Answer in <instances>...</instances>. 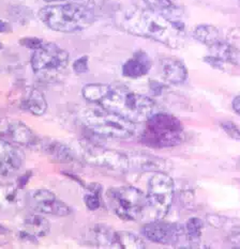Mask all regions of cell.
<instances>
[{"label": "cell", "instance_id": "obj_1", "mask_svg": "<svg viewBox=\"0 0 240 249\" xmlns=\"http://www.w3.org/2000/svg\"><path fill=\"white\" fill-rule=\"evenodd\" d=\"M86 101L117 113L134 123H145L155 115L156 103L150 97L123 87L106 84H88L81 89Z\"/></svg>", "mask_w": 240, "mask_h": 249}, {"label": "cell", "instance_id": "obj_2", "mask_svg": "<svg viewBox=\"0 0 240 249\" xmlns=\"http://www.w3.org/2000/svg\"><path fill=\"white\" fill-rule=\"evenodd\" d=\"M118 25L128 34L144 37L170 48L184 44V24H175L149 9L130 7L119 14Z\"/></svg>", "mask_w": 240, "mask_h": 249}, {"label": "cell", "instance_id": "obj_3", "mask_svg": "<svg viewBox=\"0 0 240 249\" xmlns=\"http://www.w3.org/2000/svg\"><path fill=\"white\" fill-rule=\"evenodd\" d=\"M84 160L92 166L113 170L162 171L166 169V161L157 156L140 152H122L94 144L81 147Z\"/></svg>", "mask_w": 240, "mask_h": 249}, {"label": "cell", "instance_id": "obj_4", "mask_svg": "<svg viewBox=\"0 0 240 249\" xmlns=\"http://www.w3.org/2000/svg\"><path fill=\"white\" fill-rule=\"evenodd\" d=\"M38 15L48 28L64 34L86 30L96 20L92 9L85 3L75 1L45 5L39 10Z\"/></svg>", "mask_w": 240, "mask_h": 249}, {"label": "cell", "instance_id": "obj_5", "mask_svg": "<svg viewBox=\"0 0 240 249\" xmlns=\"http://www.w3.org/2000/svg\"><path fill=\"white\" fill-rule=\"evenodd\" d=\"M80 118L87 128L105 138L129 139L136 132V123L100 106L81 110Z\"/></svg>", "mask_w": 240, "mask_h": 249}, {"label": "cell", "instance_id": "obj_6", "mask_svg": "<svg viewBox=\"0 0 240 249\" xmlns=\"http://www.w3.org/2000/svg\"><path fill=\"white\" fill-rule=\"evenodd\" d=\"M145 123L140 140L147 147L173 148L184 140L181 121L170 113H155Z\"/></svg>", "mask_w": 240, "mask_h": 249}, {"label": "cell", "instance_id": "obj_7", "mask_svg": "<svg viewBox=\"0 0 240 249\" xmlns=\"http://www.w3.org/2000/svg\"><path fill=\"white\" fill-rule=\"evenodd\" d=\"M107 199L114 212L123 220H139L148 209L146 195L133 186L110 188Z\"/></svg>", "mask_w": 240, "mask_h": 249}, {"label": "cell", "instance_id": "obj_8", "mask_svg": "<svg viewBox=\"0 0 240 249\" xmlns=\"http://www.w3.org/2000/svg\"><path fill=\"white\" fill-rule=\"evenodd\" d=\"M70 55L55 43H44L34 51L30 59L32 72L41 79H52L67 69Z\"/></svg>", "mask_w": 240, "mask_h": 249}, {"label": "cell", "instance_id": "obj_9", "mask_svg": "<svg viewBox=\"0 0 240 249\" xmlns=\"http://www.w3.org/2000/svg\"><path fill=\"white\" fill-rule=\"evenodd\" d=\"M175 194V184L173 178L161 171L156 172L148 181L147 202L157 219L165 217L170 211Z\"/></svg>", "mask_w": 240, "mask_h": 249}, {"label": "cell", "instance_id": "obj_10", "mask_svg": "<svg viewBox=\"0 0 240 249\" xmlns=\"http://www.w3.org/2000/svg\"><path fill=\"white\" fill-rule=\"evenodd\" d=\"M92 235L96 245L101 248L143 249L146 247L140 236L132 232L114 230L105 225H97Z\"/></svg>", "mask_w": 240, "mask_h": 249}, {"label": "cell", "instance_id": "obj_11", "mask_svg": "<svg viewBox=\"0 0 240 249\" xmlns=\"http://www.w3.org/2000/svg\"><path fill=\"white\" fill-rule=\"evenodd\" d=\"M147 240L161 245H174L184 234V226L157 219L146 224L140 230Z\"/></svg>", "mask_w": 240, "mask_h": 249}, {"label": "cell", "instance_id": "obj_12", "mask_svg": "<svg viewBox=\"0 0 240 249\" xmlns=\"http://www.w3.org/2000/svg\"><path fill=\"white\" fill-rule=\"evenodd\" d=\"M0 138L12 144L32 148L39 142L34 131L24 122L12 118L0 119Z\"/></svg>", "mask_w": 240, "mask_h": 249}, {"label": "cell", "instance_id": "obj_13", "mask_svg": "<svg viewBox=\"0 0 240 249\" xmlns=\"http://www.w3.org/2000/svg\"><path fill=\"white\" fill-rule=\"evenodd\" d=\"M30 203L34 210L42 214L55 215L62 217L72 212L69 205L56 197V195L48 189L40 188L30 193Z\"/></svg>", "mask_w": 240, "mask_h": 249}, {"label": "cell", "instance_id": "obj_14", "mask_svg": "<svg viewBox=\"0 0 240 249\" xmlns=\"http://www.w3.org/2000/svg\"><path fill=\"white\" fill-rule=\"evenodd\" d=\"M51 232V224L41 215H29L23 220L19 236L21 241L29 243H38Z\"/></svg>", "mask_w": 240, "mask_h": 249}, {"label": "cell", "instance_id": "obj_15", "mask_svg": "<svg viewBox=\"0 0 240 249\" xmlns=\"http://www.w3.org/2000/svg\"><path fill=\"white\" fill-rule=\"evenodd\" d=\"M23 164V155L12 143L0 138V175L5 176L19 170Z\"/></svg>", "mask_w": 240, "mask_h": 249}, {"label": "cell", "instance_id": "obj_16", "mask_svg": "<svg viewBox=\"0 0 240 249\" xmlns=\"http://www.w3.org/2000/svg\"><path fill=\"white\" fill-rule=\"evenodd\" d=\"M151 67L152 63L148 53L139 51L134 53L132 58L128 59L123 63L121 72L124 77L140 78L148 74Z\"/></svg>", "mask_w": 240, "mask_h": 249}, {"label": "cell", "instance_id": "obj_17", "mask_svg": "<svg viewBox=\"0 0 240 249\" xmlns=\"http://www.w3.org/2000/svg\"><path fill=\"white\" fill-rule=\"evenodd\" d=\"M162 76L167 83L180 85L188 77V70L183 62L176 58H164L160 61Z\"/></svg>", "mask_w": 240, "mask_h": 249}, {"label": "cell", "instance_id": "obj_18", "mask_svg": "<svg viewBox=\"0 0 240 249\" xmlns=\"http://www.w3.org/2000/svg\"><path fill=\"white\" fill-rule=\"evenodd\" d=\"M147 8L175 24H183L182 13L173 0H143Z\"/></svg>", "mask_w": 240, "mask_h": 249}, {"label": "cell", "instance_id": "obj_19", "mask_svg": "<svg viewBox=\"0 0 240 249\" xmlns=\"http://www.w3.org/2000/svg\"><path fill=\"white\" fill-rule=\"evenodd\" d=\"M20 107L35 116H43L47 110V102L44 94L37 89H31L21 100Z\"/></svg>", "mask_w": 240, "mask_h": 249}, {"label": "cell", "instance_id": "obj_20", "mask_svg": "<svg viewBox=\"0 0 240 249\" xmlns=\"http://www.w3.org/2000/svg\"><path fill=\"white\" fill-rule=\"evenodd\" d=\"M192 35L196 41L200 42L201 44L206 45L207 47L214 44L216 41H218L221 37L218 28L211 25H200L195 27Z\"/></svg>", "mask_w": 240, "mask_h": 249}, {"label": "cell", "instance_id": "obj_21", "mask_svg": "<svg viewBox=\"0 0 240 249\" xmlns=\"http://www.w3.org/2000/svg\"><path fill=\"white\" fill-rule=\"evenodd\" d=\"M19 187L12 185L0 186V209L11 210L20 203Z\"/></svg>", "mask_w": 240, "mask_h": 249}, {"label": "cell", "instance_id": "obj_22", "mask_svg": "<svg viewBox=\"0 0 240 249\" xmlns=\"http://www.w3.org/2000/svg\"><path fill=\"white\" fill-rule=\"evenodd\" d=\"M204 228V223L198 217L190 218L184 226V234L187 239L193 244H199L201 237V231Z\"/></svg>", "mask_w": 240, "mask_h": 249}, {"label": "cell", "instance_id": "obj_23", "mask_svg": "<svg viewBox=\"0 0 240 249\" xmlns=\"http://www.w3.org/2000/svg\"><path fill=\"white\" fill-rule=\"evenodd\" d=\"M47 152L60 161H71L73 160V153L69 148L62 144H50L47 147Z\"/></svg>", "mask_w": 240, "mask_h": 249}, {"label": "cell", "instance_id": "obj_24", "mask_svg": "<svg viewBox=\"0 0 240 249\" xmlns=\"http://www.w3.org/2000/svg\"><path fill=\"white\" fill-rule=\"evenodd\" d=\"M85 204L91 211H97L101 207L100 187L96 189V185H94L92 188H89V192L85 195Z\"/></svg>", "mask_w": 240, "mask_h": 249}, {"label": "cell", "instance_id": "obj_25", "mask_svg": "<svg viewBox=\"0 0 240 249\" xmlns=\"http://www.w3.org/2000/svg\"><path fill=\"white\" fill-rule=\"evenodd\" d=\"M73 71L78 74H85L89 71V66H88V57L87 56H81L80 58L76 59L73 63Z\"/></svg>", "mask_w": 240, "mask_h": 249}, {"label": "cell", "instance_id": "obj_26", "mask_svg": "<svg viewBox=\"0 0 240 249\" xmlns=\"http://www.w3.org/2000/svg\"><path fill=\"white\" fill-rule=\"evenodd\" d=\"M20 43L21 46L30 48L32 51L38 50V48H40L43 44H44V42L40 39H38V37H24V39H21L20 41Z\"/></svg>", "mask_w": 240, "mask_h": 249}, {"label": "cell", "instance_id": "obj_27", "mask_svg": "<svg viewBox=\"0 0 240 249\" xmlns=\"http://www.w3.org/2000/svg\"><path fill=\"white\" fill-rule=\"evenodd\" d=\"M222 128L225 133L234 139H240V131L233 122H224L222 123Z\"/></svg>", "mask_w": 240, "mask_h": 249}, {"label": "cell", "instance_id": "obj_28", "mask_svg": "<svg viewBox=\"0 0 240 249\" xmlns=\"http://www.w3.org/2000/svg\"><path fill=\"white\" fill-rule=\"evenodd\" d=\"M12 240V232L4 225L0 224V246L8 245Z\"/></svg>", "mask_w": 240, "mask_h": 249}, {"label": "cell", "instance_id": "obj_29", "mask_svg": "<svg viewBox=\"0 0 240 249\" xmlns=\"http://www.w3.org/2000/svg\"><path fill=\"white\" fill-rule=\"evenodd\" d=\"M228 244H230L234 248H240V232H236L233 233L227 239Z\"/></svg>", "mask_w": 240, "mask_h": 249}, {"label": "cell", "instance_id": "obj_30", "mask_svg": "<svg viewBox=\"0 0 240 249\" xmlns=\"http://www.w3.org/2000/svg\"><path fill=\"white\" fill-rule=\"evenodd\" d=\"M11 31H12L11 25L7 20L0 18V34H9Z\"/></svg>", "mask_w": 240, "mask_h": 249}, {"label": "cell", "instance_id": "obj_31", "mask_svg": "<svg viewBox=\"0 0 240 249\" xmlns=\"http://www.w3.org/2000/svg\"><path fill=\"white\" fill-rule=\"evenodd\" d=\"M233 109L240 116V95L236 96L233 101Z\"/></svg>", "mask_w": 240, "mask_h": 249}, {"label": "cell", "instance_id": "obj_32", "mask_svg": "<svg viewBox=\"0 0 240 249\" xmlns=\"http://www.w3.org/2000/svg\"><path fill=\"white\" fill-rule=\"evenodd\" d=\"M45 1H47V2H55V1H68V0H45Z\"/></svg>", "mask_w": 240, "mask_h": 249}, {"label": "cell", "instance_id": "obj_33", "mask_svg": "<svg viewBox=\"0 0 240 249\" xmlns=\"http://www.w3.org/2000/svg\"><path fill=\"white\" fill-rule=\"evenodd\" d=\"M3 48V45H2V43H0V50H2Z\"/></svg>", "mask_w": 240, "mask_h": 249}, {"label": "cell", "instance_id": "obj_34", "mask_svg": "<svg viewBox=\"0 0 240 249\" xmlns=\"http://www.w3.org/2000/svg\"><path fill=\"white\" fill-rule=\"evenodd\" d=\"M0 176H1V175H0Z\"/></svg>", "mask_w": 240, "mask_h": 249}, {"label": "cell", "instance_id": "obj_35", "mask_svg": "<svg viewBox=\"0 0 240 249\" xmlns=\"http://www.w3.org/2000/svg\"><path fill=\"white\" fill-rule=\"evenodd\" d=\"M239 1H240V0H239Z\"/></svg>", "mask_w": 240, "mask_h": 249}]
</instances>
